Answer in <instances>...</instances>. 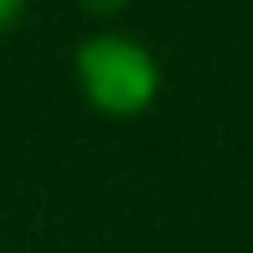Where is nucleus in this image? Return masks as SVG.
I'll list each match as a JSON object with an SVG mask.
<instances>
[{
	"mask_svg": "<svg viewBox=\"0 0 253 253\" xmlns=\"http://www.w3.org/2000/svg\"><path fill=\"white\" fill-rule=\"evenodd\" d=\"M26 5H31V0H0V37L16 31V21L26 16Z\"/></svg>",
	"mask_w": 253,
	"mask_h": 253,
	"instance_id": "nucleus-3",
	"label": "nucleus"
},
{
	"mask_svg": "<svg viewBox=\"0 0 253 253\" xmlns=\"http://www.w3.org/2000/svg\"><path fill=\"white\" fill-rule=\"evenodd\" d=\"M73 83L83 103L103 119H140V114L155 109L160 98V57L145 47L129 31H93V37L78 42L73 52Z\"/></svg>",
	"mask_w": 253,
	"mask_h": 253,
	"instance_id": "nucleus-1",
	"label": "nucleus"
},
{
	"mask_svg": "<svg viewBox=\"0 0 253 253\" xmlns=\"http://www.w3.org/2000/svg\"><path fill=\"white\" fill-rule=\"evenodd\" d=\"M78 10L93 16V21H114L119 10H129V0H78Z\"/></svg>",
	"mask_w": 253,
	"mask_h": 253,
	"instance_id": "nucleus-2",
	"label": "nucleus"
}]
</instances>
